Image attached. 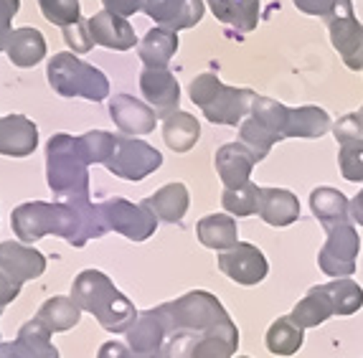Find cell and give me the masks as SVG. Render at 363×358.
<instances>
[{"label": "cell", "mask_w": 363, "mask_h": 358, "mask_svg": "<svg viewBox=\"0 0 363 358\" xmlns=\"http://www.w3.org/2000/svg\"><path fill=\"white\" fill-rule=\"evenodd\" d=\"M13 234L23 244H33L38 239L61 237L72 247H84L89 239L107 234V224L99 211V203L91 201H77V203H61V201H28L13 208L11 213Z\"/></svg>", "instance_id": "6da1fadb"}, {"label": "cell", "mask_w": 363, "mask_h": 358, "mask_svg": "<svg viewBox=\"0 0 363 358\" xmlns=\"http://www.w3.org/2000/svg\"><path fill=\"white\" fill-rule=\"evenodd\" d=\"M72 300L97 318L109 333H128L138 320V310L99 269H84L72 285Z\"/></svg>", "instance_id": "7a4b0ae2"}, {"label": "cell", "mask_w": 363, "mask_h": 358, "mask_svg": "<svg viewBox=\"0 0 363 358\" xmlns=\"http://www.w3.org/2000/svg\"><path fill=\"white\" fill-rule=\"evenodd\" d=\"M46 181L61 203L89 201V165L79 152L77 138L59 133L46 145Z\"/></svg>", "instance_id": "3957f363"}, {"label": "cell", "mask_w": 363, "mask_h": 358, "mask_svg": "<svg viewBox=\"0 0 363 358\" xmlns=\"http://www.w3.org/2000/svg\"><path fill=\"white\" fill-rule=\"evenodd\" d=\"M188 94L194 99V104H199V110L203 112L208 122L213 125H242L255 107L257 94L252 89H236V86H226L218 79L216 74H199L191 86Z\"/></svg>", "instance_id": "277c9868"}, {"label": "cell", "mask_w": 363, "mask_h": 358, "mask_svg": "<svg viewBox=\"0 0 363 358\" xmlns=\"http://www.w3.org/2000/svg\"><path fill=\"white\" fill-rule=\"evenodd\" d=\"M49 84L61 97H84L91 102H102L109 94V82L97 67L79 61L74 54L64 51L49 61L46 69Z\"/></svg>", "instance_id": "5b68a950"}, {"label": "cell", "mask_w": 363, "mask_h": 358, "mask_svg": "<svg viewBox=\"0 0 363 358\" xmlns=\"http://www.w3.org/2000/svg\"><path fill=\"white\" fill-rule=\"evenodd\" d=\"M239 348V330L226 320L211 330H173L165 338L168 358H234Z\"/></svg>", "instance_id": "8992f818"}, {"label": "cell", "mask_w": 363, "mask_h": 358, "mask_svg": "<svg viewBox=\"0 0 363 358\" xmlns=\"http://www.w3.org/2000/svg\"><path fill=\"white\" fill-rule=\"evenodd\" d=\"M104 165L117 178L143 181V178H147L163 165V155L152 145L143 142V140L130 138V135H117L115 150H112V155H109V160Z\"/></svg>", "instance_id": "52a82bcc"}, {"label": "cell", "mask_w": 363, "mask_h": 358, "mask_svg": "<svg viewBox=\"0 0 363 358\" xmlns=\"http://www.w3.org/2000/svg\"><path fill=\"white\" fill-rule=\"evenodd\" d=\"M99 211H102L107 229L128 237L130 242L150 239L157 229V221H160L145 201L143 203H130L128 198H107L99 203Z\"/></svg>", "instance_id": "ba28073f"}, {"label": "cell", "mask_w": 363, "mask_h": 358, "mask_svg": "<svg viewBox=\"0 0 363 358\" xmlns=\"http://www.w3.org/2000/svg\"><path fill=\"white\" fill-rule=\"evenodd\" d=\"M328 239L323 249L318 252V267L323 274L333 279H345L356 272L358 252H361V237L353 224L335 226L325 231Z\"/></svg>", "instance_id": "9c48e42d"}, {"label": "cell", "mask_w": 363, "mask_h": 358, "mask_svg": "<svg viewBox=\"0 0 363 358\" xmlns=\"http://www.w3.org/2000/svg\"><path fill=\"white\" fill-rule=\"evenodd\" d=\"M330 43L353 72H363V23H358L353 3H345L333 18H328Z\"/></svg>", "instance_id": "30bf717a"}, {"label": "cell", "mask_w": 363, "mask_h": 358, "mask_svg": "<svg viewBox=\"0 0 363 358\" xmlns=\"http://www.w3.org/2000/svg\"><path fill=\"white\" fill-rule=\"evenodd\" d=\"M216 264L226 277L244 287L259 285L262 279L267 277V272H269V264H267V257L262 254V249L244 242H239L234 249L221 252Z\"/></svg>", "instance_id": "8fae6325"}, {"label": "cell", "mask_w": 363, "mask_h": 358, "mask_svg": "<svg viewBox=\"0 0 363 358\" xmlns=\"http://www.w3.org/2000/svg\"><path fill=\"white\" fill-rule=\"evenodd\" d=\"M333 135L338 140L340 176L351 183H363V130L356 112L340 117L333 125Z\"/></svg>", "instance_id": "7c38bea8"}, {"label": "cell", "mask_w": 363, "mask_h": 358, "mask_svg": "<svg viewBox=\"0 0 363 358\" xmlns=\"http://www.w3.org/2000/svg\"><path fill=\"white\" fill-rule=\"evenodd\" d=\"M140 91L145 102L157 112V117H168L178 112V102H181V86L178 79L168 69H143L140 74Z\"/></svg>", "instance_id": "4fadbf2b"}, {"label": "cell", "mask_w": 363, "mask_h": 358, "mask_svg": "<svg viewBox=\"0 0 363 358\" xmlns=\"http://www.w3.org/2000/svg\"><path fill=\"white\" fill-rule=\"evenodd\" d=\"M143 11L160 28H194L203 18V0H143Z\"/></svg>", "instance_id": "5bb4252c"}, {"label": "cell", "mask_w": 363, "mask_h": 358, "mask_svg": "<svg viewBox=\"0 0 363 358\" xmlns=\"http://www.w3.org/2000/svg\"><path fill=\"white\" fill-rule=\"evenodd\" d=\"M46 269V257L33 247H26L18 242L0 244V272L16 285H23L28 279H36Z\"/></svg>", "instance_id": "9a60e30c"}, {"label": "cell", "mask_w": 363, "mask_h": 358, "mask_svg": "<svg viewBox=\"0 0 363 358\" xmlns=\"http://www.w3.org/2000/svg\"><path fill=\"white\" fill-rule=\"evenodd\" d=\"M213 163H216V173L224 183V189H239V186L249 183L252 170L259 163V158L244 142H226L216 150Z\"/></svg>", "instance_id": "2e32d148"}, {"label": "cell", "mask_w": 363, "mask_h": 358, "mask_svg": "<svg viewBox=\"0 0 363 358\" xmlns=\"http://www.w3.org/2000/svg\"><path fill=\"white\" fill-rule=\"evenodd\" d=\"M109 115L117 128L130 138L152 133L157 125V112L147 102L135 99L133 94H115V99L109 102Z\"/></svg>", "instance_id": "e0dca14e"}, {"label": "cell", "mask_w": 363, "mask_h": 358, "mask_svg": "<svg viewBox=\"0 0 363 358\" xmlns=\"http://www.w3.org/2000/svg\"><path fill=\"white\" fill-rule=\"evenodd\" d=\"M86 23H89L91 41L104 46V49L128 51V49H133L135 41H138L130 21H125L122 16H117V13L99 11V13H94Z\"/></svg>", "instance_id": "ac0fdd59"}, {"label": "cell", "mask_w": 363, "mask_h": 358, "mask_svg": "<svg viewBox=\"0 0 363 358\" xmlns=\"http://www.w3.org/2000/svg\"><path fill=\"white\" fill-rule=\"evenodd\" d=\"M38 145V128L23 115H8L0 120V155L26 158Z\"/></svg>", "instance_id": "d6986e66"}, {"label": "cell", "mask_w": 363, "mask_h": 358, "mask_svg": "<svg viewBox=\"0 0 363 358\" xmlns=\"http://www.w3.org/2000/svg\"><path fill=\"white\" fill-rule=\"evenodd\" d=\"M165 338H168V330H165V323H163V318H160V313H157V308L140 313L135 325L128 330L130 351L140 353V356L163 351Z\"/></svg>", "instance_id": "ffe728a7"}, {"label": "cell", "mask_w": 363, "mask_h": 358, "mask_svg": "<svg viewBox=\"0 0 363 358\" xmlns=\"http://www.w3.org/2000/svg\"><path fill=\"white\" fill-rule=\"evenodd\" d=\"M310 208H313L315 219L320 221L323 229L330 231L335 226L343 224H353L351 219V201L345 198L340 191L328 189V186H320L310 194Z\"/></svg>", "instance_id": "44dd1931"}, {"label": "cell", "mask_w": 363, "mask_h": 358, "mask_svg": "<svg viewBox=\"0 0 363 358\" xmlns=\"http://www.w3.org/2000/svg\"><path fill=\"white\" fill-rule=\"evenodd\" d=\"M259 216L269 226H290L300 219V201L287 189H262Z\"/></svg>", "instance_id": "7402d4cb"}, {"label": "cell", "mask_w": 363, "mask_h": 358, "mask_svg": "<svg viewBox=\"0 0 363 358\" xmlns=\"http://www.w3.org/2000/svg\"><path fill=\"white\" fill-rule=\"evenodd\" d=\"M178 51V33L170 28H152L140 41L138 54L145 69H168L170 59Z\"/></svg>", "instance_id": "603a6c76"}, {"label": "cell", "mask_w": 363, "mask_h": 358, "mask_svg": "<svg viewBox=\"0 0 363 358\" xmlns=\"http://www.w3.org/2000/svg\"><path fill=\"white\" fill-rule=\"evenodd\" d=\"M196 234H199V242L203 247L216 249V252H226V249H234L239 244V229H236V221L229 213L203 216L196 224Z\"/></svg>", "instance_id": "cb8c5ba5"}, {"label": "cell", "mask_w": 363, "mask_h": 358, "mask_svg": "<svg viewBox=\"0 0 363 358\" xmlns=\"http://www.w3.org/2000/svg\"><path fill=\"white\" fill-rule=\"evenodd\" d=\"M333 315H335V308H333V303H330V295L325 292V285L310 287L308 295H305L290 313V318L303 330L318 328V325H323L328 318H333Z\"/></svg>", "instance_id": "d4e9b609"}, {"label": "cell", "mask_w": 363, "mask_h": 358, "mask_svg": "<svg viewBox=\"0 0 363 358\" xmlns=\"http://www.w3.org/2000/svg\"><path fill=\"white\" fill-rule=\"evenodd\" d=\"M6 54L16 67H36L46 56V38L38 28H28V26L16 28L6 46Z\"/></svg>", "instance_id": "484cf974"}, {"label": "cell", "mask_w": 363, "mask_h": 358, "mask_svg": "<svg viewBox=\"0 0 363 358\" xmlns=\"http://www.w3.org/2000/svg\"><path fill=\"white\" fill-rule=\"evenodd\" d=\"M213 16L239 33H249L259 23V0H208Z\"/></svg>", "instance_id": "4316f807"}, {"label": "cell", "mask_w": 363, "mask_h": 358, "mask_svg": "<svg viewBox=\"0 0 363 358\" xmlns=\"http://www.w3.org/2000/svg\"><path fill=\"white\" fill-rule=\"evenodd\" d=\"M13 348L18 358H59V351L51 343V330L38 318L21 325L18 338L13 340Z\"/></svg>", "instance_id": "83f0119b"}, {"label": "cell", "mask_w": 363, "mask_h": 358, "mask_svg": "<svg viewBox=\"0 0 363 358\" xmlns=\"http://www.w3.org/2000/svg\"><path fill=\"white\" fill-rule=\"evenodd\" d=\"M145 203L152 208L157 219L165 221V224H178V221L186 216L188 203H191V196L183 183H168L163 189H157L150 198H145Z\"/></svg>", "instance_id": "f1b7e54d"}, {"label": "cell", "mask_w": 363, "mask_h": 358, "mask_svg": "<svg viewBox=\"0 0 363 358\" xmlns=\"http://www.w3.org/2000/svg\"><path fill=\"white\" fill-rule=\"evenodd\" d=\"M333 130V122L320 107H290L285 125V138H323Z\"/></svg>", "instance_id": "f546056e"}, {"label": "cell", "mask_w": 363, "mask_h": 358, "mask_svg": "<svg viewBox=\"0 0 363 358\" xmlns=\"http://www.w3.org/2000/svg\"><path fill=\"white\" fill-rule=\"evenodd\" d=\"M163 138L173 152H188L199 142L201 125L194 115L178 110L163 120Z\"/></svg>", "instance_id": "4dcf8cb0"}, {"label": "cell", "mask_w": 363, "mask_h": 358, "mask_svg": "<svg viewBox=\"0 0 363 358\" xmlns=\"http://www.w3.org/2000/svg\"><path fill=\"white\" fill-rule=\"evenodd\" d=\"M303 340H305V330L290 315L277 318L264 335L267 351L274 353V356H295L303 348Z\"/></svg>", "instance_id": "1f68e13d"}, {"label": "cell", "mask_w": 363, "mask_h": 358, "mask_svg": "<svg viewBox=\"0 0 363 358\" xmlns=\"http://www.w3.org/2000/svg\"><path fill=\"white\" fill-rule=\"evenodd\" d=\"M36 318L51 333H64V330H72L79 323L82 308L72 298H51L38 308Z\"/></svg>", "instance_id": "d6a6232c"}, {"label": "cell", "mask_w": 363, "mask_h": 358, "mask_svg": "<svg viewBox=\"0 0 363 358\" xmlns=\"http://www.w3.org/2000/svg\"><path fill=\"white\" fill-rule=\"evenodd\" d=\"M239 142H244L257 158L264 160L267 155H269V150H272L274 142H279V135L267 128L264 122H259L257 117L249 115L247 120L239 125Z\"/></svg>", "instance_id": "836d02e7"}, {"label": "cell", "mask_w": 363, "mask_h": 358, "mask_svg": "<svg viewBox=\"0 0 363 358\" xmlns=\"http://www.w3.org/2000/svg\"><path fill=\"white\" fill-rule=\"evenodd\" d=\"M259 201H262V189L257 183H244L239 189H224L221 194V206L226 208V213L231 216H252L259 213Z\"/></svg>", "instance_id": "e575fe53"}, {"label": "cell", "mask_w": 363, "mask_h": 358, "mask_svg": "<svg viewBox=\"0 0 363 358\" xmlns=\"http://www.w3.org/2000/svg\"><path fill=\"white\" fill-rule=\"evenodd\" d=\"M325 292L330 295V303L335 308V315H353L363 308V287L353 282L351 277L328 282Z\"/></svg>", "instance_id": "d590c367"}, {"label": "cell", "mask_w": 363, "mask_h": 358, "mask_svg": "<svg viewBox=\"0 0 363 358\" xmlns=\"http://www.w3.org/2000/svg\"><path fill=\"white\" fill-rule=\"evenodd\" d=\"M115 138L117 135L104 133V130H94V133H86L82 138H77V145L82 158L86 165L91 163H107L112 150H115Z\"/></svg>", "instance_id": "8d00e7d4"}, {"label": "cell", "mask_w": 363, "mask_h": 358, "mask_svg": "<svg viewBox=\"0 0 363 358\" xmlns=\"http://www.w3.org/2000/svg\"><path fill=\"white\" fill-rule=\"evenodd\" d=\"M38 8H41L43 18L61 28L79 21V0H38Z\"/></svg>", "instance_id": "74e56055"}, {"label": "cell", "mask_w": 363, "mask_h": 358, "mask_svg": "<svg viewBox=\"0 0 363 358\" xmlns=\"http://www.w3.org/2000/svg\"><path fill=\"white\" fill-rule=\"evenodd\" d=\"M64 41H67L69 46H72L74 54H86V51H91V46H94V41H91L89 23H86V21L79 18L77 23L67 26V28H64Z\"/></svg>", "instance_id": "f35d334b"}, {"label": "cell", "mask_w": 363, "mask_h": 358, "mask_svg": "<svg viewBox=\"0 0 363 358\" xmlns=\"http://www.w3.org/2000/svg\"><path fill=\"white\" fill-rule=\"evenodd\" d=\"M292 3H295L297 11L328 21V18H333L335 13H338L345 3H351V0H292Z\"/></svg>", "instance_id": "ab89813d"}, {"label": "cell", "mask_w": 363, "mask_h": 358, "mask_svg": "<svg viewBox=\"0 0 363 358\" xmlns=\"http://www.w3.org/2000/svg\"><path fill=\"white\" fill-rule=\"evenodd\" d=\"M21 0H0V51H6L8 41H11V21L18 13Z\"/></svg>", "instance_id": "60d3db41"}, {"label": "cell", "mask_w": 363, "mask_h": 358, "mask_svg": "<svg viewBox=\"0 0 363 358\" xmlns=\"http://www.w3.org/2000/svg\"><path fill=\"white\" fill-rule=\"evenodd\" d=\"M97 358H168L163 351L157 353H145V356H140V353H133L130 351V346H125V343H117V340H107L102 348H99Z\"/></svg>", "instance_id": "b9f144b4"}, {"label": "cell", "mask_w": 363, "mask_h": 358, "mask_svg": "<svg viewBox=\"0 0 363 358\" xmlns=\"http://www.w3.org/2000/svg\"><path fill=\"white\" fill-rule=\"evenodd\" d=\"M102 3H104V11L117 13L122 18H128V16H135L138 11H143V0H102Z\"/></svg>", "instance_id": "7bdbcfd3"}, {"label": "cell", "mask_w": 363, "mask_h": 358, "mask_svg": "<svg viewBox=\"0 0 363 358\" xmlns=\"http://www.w3.org/2000/svg\"><path fill=\"white\" fill-rule=\"evenodd\" d=\"M21 292V285H16L13 279H8L6 274L0 272V313H3V308H6L8 303H13V300L18 298Z\"/></svg>", "instance_id": "ee69618b"}, {"label": "cell", "mask_w": 363, "mask_h": 358, "mask_svg": "<svg viewBox=\"0 0 363 358\" xmlns=\"http://www.w3.org/2000/svg\"><path fill=\"white\" fill-rule=\"evenodd\" d=\"M351 219H353V224L363 226V189L358 191L351 201Z\"/></svg>", "instance_id": "f6af8a7d"}, {"label": "cell", "mask_w": 363, "mask_h": 358, "mask_svg": "<svg viewBox=\"0 0 363 358\" xmlns=\"http://www.w3.org/2000/svg\"><path fill=\"white\" fill-rule=\"evenodd\" d=\"M0 358H18L13 343H0Z\"/></svg>", "instance_id": "bcb514c9"}, {"label": "cell", "mask_w": 363, "mask_h": 358, "mask_svg": "<svg viewBox=\"0 0 363 358\" xmlns=\"http://www.w3.org/2000/svg\"><path fill=\"white\" fill-rule=\"evenodd\" d=\"M356 115H358V125H361V130H363V107H361V110L356 112Z\"/></svg>", "instance_id": "7dc6e473"}, {"label": "cell", "mask_w": 363, "mask_h": 358, "mask_svg": "<svg viewBox=\"0 0 363 358\" xmlns=\"http://www.w3.org/2000/svg\"><path fill=\"white\" fill-rule=\"evenodd\" d=\"M242 358H244V356H242Z\"/></svg>", "instance_id": "c3c4849f"}]
</instances>
